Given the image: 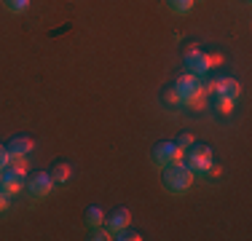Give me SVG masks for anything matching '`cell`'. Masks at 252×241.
I'll return each instance as SVG.
<instances>
[{
    "mask_svg": "<svg viewBox=\"0 0 252 241\" xmlns=\"http://www.w3.org/2000/svg\"><path fill=\"white\" fill-rule=\"evenodd\" d=\"M180 96V105H190V107H201L204 105V96H207V86L199 81V75H190V72H185V75H180L175 81V86H172Z\"/></svg>",
    "mask_w": 252,
    "mask_h": 241,
    "instance_id": "cell-1",
    "label": "cell"
},
{
    "mask_svg": "<svg viewBox=\"0 0 252 241\" xmlns=\"http://www.w3.org/2000/svg\"><path fill=\"white\" fill-rule=\"evenodd\" d=\"M212 166H215L212 148H207V145H193V148H188V169H190L193 177H207V174H212Z\"/></svg>",
    "mask_w": 252,
    "mask_h": 241,
    "instance_id": "cell-2",
    "label": "cell"
},
{
    "mask_svg": "<svg viewBox=\"0 0 252 241\" xmlns=\"http://www.w3.org/2000/svg\"><path fill=\"white\" fill-rule=\"evenodd\" d=\"M161 182L169 193H185L193 182V174H190L188 166L175 164V166H164V174H161Z\"/></svg>",
    "mask_w": 252,
    "mask_h": 241,
    "instance_id": "cell-3",
    "label": "cell"
},
{
    "mask_svg": "<svg viewBox=\"0 0 252 241\" xmlns=\"http://www.w3.org/2000/svg\"><path fill=\"white\" fill-rule=\"evenodd\" d=\"M183 158H185V150H180L177 142H172V140H164V142H158V145L153 148V161H156L161 169H164V166H175V164H183Z\"/></svg>",
    "mask_w": 252,
    "mask_h": 241,
    "instance_id": "cell-4",
    "label": "cell"
},
{
    "mask_svg": "<svg viewBox=\"0 0 252 241\" xmlns=\"http://www.w3.org/2000/svg\"><path fill=\"white\" fill-rule=\"evenodd\" d=\"M25 188L30 193V198H35V201H40V198H46V196H51V190H54V180H51V174L49 172H38V174H32V177L25 182Z\"/></svg>",
    "mask_w": 252,
    "mask_h": 241,
    "instance_id": "cell-5",
    "label": "cell"
},
{
    "mask_svg": "<svg viewBox=\"0 0 252 241\" xmlns=\"http://www.w3.org/2000/svg\"><path fill=\"white\" fill-rule=\"evenodd\" d=\"M183 62H185V72H190V75H204V72H209V67H212L209 54L199 51V48H188Z\"/></svg>",
    "mask_w": 252,
    "mask_h": 241,
    "instance_id": "cell-6",
    "label": "cell"
},
{
    "mask_svg": "<svg viewBox=\"0 0 252 241\" xmlns=\"http://www.w3.org/2000/svg\"><path fill=\"white\" fill-rule=\"evenodd\" d=\"M22 188H25V174L14 172V169H3V174H0V190L8 198H14L22 193Z\"/></svg>",
    "mask_w": 252,
    "mask_h": 241,
    "instance_id": "cell-7",
    "label": "cell"
},
{
    "mask_svg": "<svg viewBox=\"0 0 252 241\" xmlns=\"http://www.w3.org/2000/svg\"><path fill=\"white\" fill-rule=\"evenodd\" d=\"M209 86H212L215 96H228V99H236V102H239V94H242V89H239V81H236V78L220 75V78H215Z\"/></svg>",
    "mask_w": 252,
    "mask_h": 241,
    "instance_id": "cell-8",
    "label": "cell"
},
{
    "mask_svg": "<svg viewBox=\"0 0 252 241\" xmlns=\"http://www.w3.org/2000/svg\"><path fill=\"white\" fill-rule=\"evenodd\" d=\"M129 225H131V212H129L126 207L113 209V212L105 217V228L113 233V236H116L118 231H124V228H129Z\"/></svg>",
    "mask_w": 252,
    "mask_h": 241,
    "instance_id": "cell-9",
    "label": "cell"
},
{
    "mask_svg": "<svg viewBox=\"0 0 252 241\" xmlns=\"http://www.w3.org/2000/svg\"><path fill=\"white\" fill-rule=\"evenodd\" d=\"M5 148H8L11 155H30L35 150V140L30 134H16V137H11V142Z\"/></svg>",
    "mask_w": 252,
    "mask_h": 241,
    "instance_id": "cell-10",
    "label": "cell"
},
{
    "mask_svg": "<svg viewBox=\"0 0 252 241\" xmlns=\"http://www.w3.org/2000/svg\"><path fill=\"white\" fill-rule=\"evenodd\" d=\"M49 174H51L54 185H67L70 180H73V166H70L67 161H57V164L49 169Z\"/></svg>",
    "mask_w": 252,
    "mask_h": 241,
    "instance_id": "cell-11",
    "label": "cell"
},
{
    "mask_svg": "<svg viewBox=\"0 0 252 241\" xmlns=\"http://www.w3.org/2000/svg\"><path fill=\"white\" fill-rule=\"evenodd\" d=\"M193 5H196V0H166V8H169L172 14H177V16L190 14V11H193Z\"/></svg>",
    "mask_w": 252,
    "mask_h": 241,
    "instance_id": "cell-12",
    "label": "cell"
},
{
    "mask_svg": "<svg viewBox=\"0 0 252 241\" xmlns=\"http://www.w3.org/2000/svg\"><path fill=\"white\" fill-rule=\"evenodd\" d=\"M86 225L89 228H97V225H105V212H102V207H89L86 209Z\"/></svg>",
    "mask_w": 252,
    "mask_h": 241,
    "instance_id": "cell-13",
    "label": "cell"
},
{
    "mask_svg": "<svg viewBox=\"0 0 252 241\" xmlns=\"http://www.w3.org/2000/svg\"><path fill=\"white\" fill-rule=\"evenodd\" d=\"M215 107H218V113L228 116V113L236 107V99H228V96H215Z\"/></svg>",
    "mask_w": 252,
    "mask_h": 241,
    "instance_id": "cell-14",
    "label": "cell"
},
{
    "mask_svg": "<svg viewBox=\"0 0 252 241\" xmlns=\"http://www.w3.org/2000/svg\"><path fill=\"white\" fill-rule=\"evenodd\" d=\"M3 5L11 11V14H25L30 8V0H3Z\"/></svg>",
    "mask_w": 252,
    "mask_h": 241,
    "instance_id": "cell-15",
    "label": "cell"
},
{
    "mask_svg": "<svg viewBox=\"0 0 252 241\" xmlns=\"http://www.w3.org/2000/svg\"><path fill=\"white\" fill-rule=\"evenodd\" d=\"M5 169H14V172H22V174H27V155H11V161H8V166Z\"/></svg>",
    "mask_w": 252,
    "mask_h": 241,
    "instance_id": "cell-16",
    "label": "cell"
},
{
    "mask_svg": "<svg viewBox=\"0 0 252 241\" xmlns=\"http://www.w3.org/2000/svg\"><path fill=\"white\" fill-rule=\"evenodd\" d=\"M113 239H118V241H140V239H142V233L131 231V228H124V231H118Z\"/></svg>",
    "mask_w": 252,
    "mask_h": 241,
    "instance_id": "cell-17",
    "label": "cell"
},
{
    "mask_svg": "<svg viewBox=\"0 0 252 241\" xmlns=\"http://www.w3.org/2000/svg\"><path fill=\"white\" fill-rule=\"evenodd\" d=\"M175 142H177L180 150H188V148H193V145H196V137L193 134H180Z\"/></svg>",
    "mask_w": 252,
    "mask_h": 241,
    "instance_id": "cell-18",
    "label": "cell"
},
{
    "mask_svg": "<svg viewBox=\"0 0 252 241\" xmlns=\"http://www.w3.org/2000/svg\"><path fill=\"white\" fill-rule=\"evenodd\" d=\"M92 239L94 241H105V239H113V233L107 231L105 225H97V228H92Z\"/></svg>",
    "mask_w": 252,
    "mask_h": 241,
    "instance_id": "cell-19",
    "label": "cell"
},
{
    "mask_svg": "<svg viewBox=\"0 0 252 241\" xmlns=\"http://www.w3.org/2000/svg\"><path fill=\"white\" fill-rule=\"evenodd\" d=\"M161 99L166 102V105H180V96L175 89H164V94H161Z\"/></svg>",
    "mask_w": 252,
    "mask_h": 241,
    "instance_id": "cell-20",
    "label": "cell"
},
{
    "mask_svg": "<svg viewBox=\"0 0 252 241\" xmlns=\"http://www.w3.org/2000/svg\"><path fill=\"white\" fill-rule=\"evenodd\" d=\"M8 161H11V153H8V148H5V145H0V172H3L5 166H8Z\"/></svg>",
    "mask_w": 252,
    "mask_h": 241,
    "instance_id": "cell-21",
    "label": "cell"
},
{
    "mask_svg": "<svg viewBox=\"0 0 252 241\" xmlns=\"http://www.w3.org/2000/svg\"><path fill=\"white\" fill-rule=\"evenodd\" d=\"M8 201H11V198L5 196L3 190H0V214H5V212H8Z\"/></svg>",
    "mask_w": 252,
    "mask_h": 241,
    "instance_id": "cell-22",
    "label": "cell"
}]
</instances>
